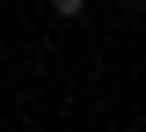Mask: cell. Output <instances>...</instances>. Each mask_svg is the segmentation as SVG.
<instances>
[{"label":"cell","instance_id":"obj_1","mask_svg":"<svg viewBox=\"0 0 146 132\" xmlns=\"http://www.w3.org/2000/svg\"><path fill=\"white\" fill-rule=\"evenodd\" d=\"M51 15H66V22H80V15H88V0H51Z\"/></svg>","mask_w":146,"mask_h":132}]
</instances>
